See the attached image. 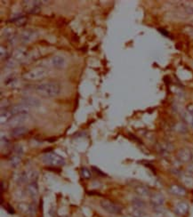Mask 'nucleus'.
Returning a JSON list of instances; mask_svg holds the SVG:
<instances>
[{
    "mask_svg": "<svg viewBox=\"0 0 193 217\" xmlns=\"http://www.w3.org/2000/svg\"><path fill=\"white\" fill-rule=\"evenodd\" d=\"M35 91L37 95L43 98H54L59 95L61 87L56 82H46L37 85Z\"/></svg>",
    "mask_w": 193,
    "mask_h": 217,
    "instance_id": "nucleus-1",
    "label": "nucleus"
},
{
    "mask_svg": "<svg viewBox=\"0 0 193 217\" xmlns=\"http://www.w3.org/2000/svg\"><path fill=\"white\" fill-rule=\"evenodd\" d=\"M48 75V70L43 67H37L32 69L22 75V79L28 81H37L46 78Z\"/></svg>",
    "mask_w": 193,
    "mask_h": 217,
    "instance_id": "nucleus-2",
    "label": "nucleus"
},
{
    "mask_svg": "<svg viewBox=\"0 0 193 217\" xmlns=\"http://www.w3.org/2000/svg\"><path fill=\"white\" fill-rule=\"evenodd\" d=\"M44 164L51 167H62L65 164V159L55 152H47L42 158Z\"/></svg>",
    "mask_w": 193,
    "mask_h": 217,
    "instance_id": "nucleus-3",
    "label": "nucleus"
},
{
    "mask_svg": "<svg viewBox=\"0 0 193 217\" xmlns=\"http://www.w3.org/2000/svg\"><path fill=\"white\" fill-rule=\"evenodd\" d=\"M41 1L36 0H26L22 2L23 10L30 15H36L41 11Z\"/></svg>",
    "mask_w": 193,
    "mask_h": 217,
    "instance_id": "nucleus-4",
    "label": "nucleus"
},
{
    "mask_svg": "<svg viewBox=\"0 0 193 217\" xmlns=\"http://www.w3.org/2000/svg\"><path fill=\"white\" fill-rule=\"evenodd\" d=\"M101 206L102 209H104L106 212L112 214V215H119L122 213V206L118 204L112 202L109 199H102L100 202Z\"/></svg>",
    "mask_w": 193,
    "mask_h": 217,
    "instance_id": "nucleus-5",
    "label": "nucleus"
},
{
    "mask_svg": "<svg viewBox=\"0 0 193 217\" xmlns=\"http://www.w3.org/2000/svg\"><path fill=\"white\" fill-rule=\"evenodd\" d=\"M28 118V115L27 114H18V115H15L11 117V119L8 121L6 125L8 126L12 127L13 129L15 127L20 126L22 124H23Z\"/></svg>",
    "mask_w": 193,
    "mask_h": 217,
    "instance_id": "nucleus-6",
    "label": "nucleus"
},
{
    "mask_svg": "<svg viewBox=\"0 0 193 217\" xmlns=\"http://www.w3.org/2000/svg\"><path fill=\"white\" fill-rule=\"evenodd\" d=\"M18 208H19V210H20L22 213H23L24 215H30V216L35 215L36 213V206L34 203H31V204L20 203V204L18 205Z\"/></svg>",
    "mask_w": 193,
    "mask_h": 217,
    "instance_id": "nucleus-7",
    "label": "nucleus"
},
{
    "mask_svg": "<svg viewBox=\"0 0 193 217\" xmlns=\"http://www.w3.org/2000/svg\"><path fill=\"white\" fill-rule=\"evenodd\" d=\"M192 157V152L188 148H182L177 152V159L182 163H187V162L191 161Z\"/></svg>",
    "mask_w": 193,
    "mask_h": 217,
    "instance_id": "nucleus-8",
    "label": "nucleus"
},
{
    "mask_svg": "<svg viewBox=\"0 0 193 217\" xmlns=\"http://www.w3.org/2000/svg\"><path fill=\"white\" fill-rule=\"evenodd\" d=\"M36 36V33L32 29H25L23 30L20 36L21 41L23 44H29L33 41Z\"/></svg>",
    "mask_w": 193,
    "mask_h": 217,
    "instance_id": "nucleus-9",
    "label": "nucleus"
},
{
    "mask_svg": "<svg viewBox=\"0 0 193 217\" xmlns=\"http://www.w3.org/2000/svg\"><path fill=\"white\" fill-rule=\"evenodd\" d=\"M190 210V206L186 201H180L174 206V213L178 215H185Z\"/></svg>",
    "mask_w": 193,
    "mask_h": 217,
    "instance_id": "nucleus-10",
    "label": "nucleus"
},
{
    "mask_svg": "<svg viewBox=\"0 0 193 217\" xmlns=\"http://www.w3.org/2000/svg\"><path fill=\"white\" fill-rule=\"evenodd\" d=\"M150 204L154 206V207H157V206H162L164 205L165 202V198L164 196L162 195L161 193H153L150 195Z\"/></svg>",
    "mask_w": 193,
    "mask_h": 217,
    "instance_id": "nucleus-11",
    "label": "nucleus"
},
{
    "mask_svg": "<svg viewBox=\"0 0 193 217\" xmlns=\"http://www.w3.org/2000/svg\"><path fill=\"white\" fill-rule=\"evenodd\" d=\"M168 190L172 195L176 196V197H184L187 194L186 189L179 184H173L169 187Z\"/></svg>",
    "mask_w": 193,
    "mask_h": 217,
    "instance_id": "nucleus-12",
    "label": "nucleus"
},
{
    "mask_svg": "<svg viewBox=\"0 0 193 217\" xmlns=\"http://www.w3.org/2000/svg\"><path fill=\"white\" fill-rule=\"evenodd\" d=\"M10 111L13 116L18 115V114H27L29 111V107H27L23 103H20V104H16L15 106H13L10 108Z\"/></svg>",
    "mask_w": 193,
    "mask_h": 217,
    "instance_id": "nucleus-13",
    "label": "nucleus"
},
{
    "mask_svg": "<svg viewBox=\"0 0 193 217\" xmlns=\"http://www.w3.org/2000/svg\"><path fill=\"white\" fill-rule=\"evenodd\" d=\"M22 103L26 105L27 107H39L41 105V101L39 99L36 97H31V96H26L22 99Z\"/></svg>",
    "mask_w": 193,
    "mask_h": 217,
    "instance_id": "nucleus-14",
    "label": "nucleus"
},
{
    "mask_svg": "<svg viewBox=\"0 0 193 217\" xmlns=\"http://www.w3.org/2000/svg\"><path fill=\"white\" fill-rule=\"evenodd\" d=\"M26 191H27V193H28V195L29 197L36 198L37 195H38V186H37L36 181L29 182L27 184V187H26Z\"/></svg>",
    "mask_w": 193,
    "mask_h": 217,
    "instance_id": "nucleus-15",
    "label": "nucleus"
},
{
    "mask_svg": "<svg viewBox=\"0 0 193 217\" xmlns=\"http://www.w3.org/2000/svg\"><path fill=\"white\" fill-rule=\"evenodd\" d=\"M12 56L16 61H22L27 56V51L23 47H17L13 52Z\"/></svg>",
    "mask_w": 193,
    "mask_h": 217,
    "instance_id": "nucleus-16",
    "label": "nucleus"
},
{
    "mask_svg": "<svg viewBox=\"0 0 193 217\" xmlns=\"http://www.w3.org/2000/svg\"><path fill=\"white\" fill-rule=\"evenodd\" d=\"M51 63L56 69H62L65 66V60L61 55H54L51 59Z\"/></svg>",
    "mask_w": 193,
    "mask_h": 217,
    "instance_id": "nucleus-17",
    "label": "nucleus"
},
{
    "mask_svg": "<svg viewBox=\"0 0 193 217\" xmlns=\"http://www.w3.org/2000/svg\"><path fill=\"white\" fill-rule=\"evenodd\" d=\"M28 128L25 126H18L15 127L14 129H12L11 131V136L14 138H18L23 136L24 134H26L28 133Z\"/></svg>",
    "mask_w": 193,
    "mask_h": 217,
    "instance_id": "nucleus-18",
    "label": "nucleus"
},
{
    "mask_svg": "<svg viewBox=\"0 0 193 217\" xmlns=\"http://www.w3.org/2000/svg\"><path fill=\"white\" fill-rule=\"evenodd\" d=\"M174 149L173 145L169 143H160L157 144V150L159 153H169L171 152Z\"/></svg>",
    "mask_w": 193,
    "mask_h": 217,
    "instance_id": "nucleus-19",
    "label": "nucleus"
},
{
    "mask_svg": "<svg viewBox=\"0 0 193 217\" xmlns=\"http://www.w3.org/2000/svg\"><path fill=\"white\" fill-rule=\"evenodd\" d=\"M135 190L136 193H137L139 196H141V197H147V196H150V189H149L148 187H146L145 185H142V184H140V185L136 186L135 188Z\"/></svg>",
    "mask_w": 193,
    "mask_h": 217,
    "instance_id": "nucleus-20",
    "label": "nucleus"
},
{
    "mask_svg": "<svg viewBox=\"0 0 193 217\" xmlns=\"http://www.w3.org/2000/svg\"><path fill=\"white\" fill-rule=\"evenodd\" d=\"M13 117L10 109H6L5 108L4 109H1V118H0V122L1 125H4V124H6L11 119V117Z\"/></svg>",
    "mask_w": 193,
    "mask_h": 217,
    "instance_id": "nucleus-21",
    "label": "nucleus"
},
{
    "mask_svg": "<svg viewBox=\"0 0 193 217\" xmlns=\"http://www.w3.org/2000/svg\"><path fill=\"white\" fill-rule=\"evenodd\" d=\"M182 117L184 121V123L188 124V125H191L192 126L193 125V116H191L187 110L182 112Z\"/></svg>",
    "mask_w": 193,
    "mask_h": 217,
    "instance_id": "nucleus-22",
    "label": "nucleus"
},
{
    "mask_svg": "<svg viewBox=\"0 0 193 217\" xmlns=\"http://www.w3.org/2000/svg\"><path fill=\"white\" fill-rule=\"evenodd\" d=\"M133 206H134L135 208L143 210L144 209V207L146 206V205H145V202H144L143 200H142V199H140V198H135V199L133 200Z\"/></svg>",
    "mask_w": 193,
    "mask_h": 217,
    "instance_id": "nucleus-23",
    "label": "nucleus"
},
{
    "mask_svg": "<svg viewBox=\"0 0 193 217\" xmlns=\"http://www.w3.org/2000/svg\"><path fill=\"white\" fill-rule=\"evenodd\" d=\"M21 159H22V158L20 156L14 155L10 159V165L13 167H17L21 163Z\"/></svg>",
    "mask_w": 193,
    "mask_h": 217,
    "instance_id": "nucleus-24",
    "label": "nucleus"
},
{
    "mask_svg": "<svg viewBox=\"0 0 193 217\" xmlns=\"http://www.w3.org/2000/svg\"><path fill=\"white\" fill-rule=\"evenodd\" d=\"M175 130L180 134H185L187 132V126L185 123H178L175 125Z\"/></svg>",
    "mask_w": 193,
    "mask_h": 217,
    "instance_id": "nucleus-25",
    "label": "nucleus"
},
{
    "mask_svg": "<svg viewBox=\"0 0 193 217\" xmlns=\"http://www.w3.org/2000/svg\"><path fill=\"white\" fill-rule=\"evenodd\" d=\"M81 175H82V177L85 178V179H90V178L92 177V173H91V171H90L88 168L83 167V168L81 169Z\"/></svg>",
    "mask_w": 193,
    "mask_h": 217,
    "instance_id": "nucleus-26",
    "label": "nucleus"
},
{
    "mask_svg": "<svg viewBox=\"0 0 193 217\" xmlns=\"http://www.w3.org/2000/svg\"><path fill=\"white\" fill-rule=\"evenodd\" d=\"M14 152H15V155H17V156H20L22 157L23 155V148H22V145L20 144H16L14 146Z\"/></svg>",
    "mask_w": 193,
    "mask_h": 217,
    "instance_id": "nucleus-27",
    "label": "nucleus"
},
{
    "mask_svg": "<svg viewBox=\"0 0 193 217\" xmlns=\"http://www.w3.org/2000/svg\"><path fill=\"white\" fill-rule=\"evenodd\" d=\"M132 215L135 217H143L144 215V211L142 209H138V208H135L133 209L132 212Z\"/></svg>",
    "mask_w": 193,
    "mask_h": 217,
    "instance_id": "nucleus-28",
    "label": "nucleus"
},
{
    "mask_svg": "<svg viewBox=\"0 0 193 217\" xmlns=\"http://www.w3.org/2000/svg\"><path fill=\"white\" fill-rule=\"evenodd\" d=\"M13 22H15L17 25L21 26V25H23L25 22H27V18H25V17H23V16H22V17H18V18H16L15 20H13Z\"/></svg>",
    "mask_w": 193,
    "mask_h": 217,
    "instance_id": "nucleus-29",
    "label": "nucleus"
},
{
    "mask_svg": "<svg viewBox=\"0 0 193 217\" xmlns=\"http://www.w3.org/2000/svg\"><path fill=\"white\" fill-rule=\"evenodd\" d=\"M186 110L191 115V116H193V104L192 103H190V104H188L187 105V107H186Z\"/></svg>",
    "mask_w": 193,
    "mask_h": 217,
    "instance_id": "nucleus-30",
    "label": "nucleus"
},
{
    "mask_svg": "<svg viewBox=\"0 0 193 217\" xmlns=\"http://www.w3.org/2000/svg\"><path fill=\"white\" fill-rule=\"evenodd\" d=\"M4 55H5V57L7 55V51H6V48H4V46L2 45V46H1V59H2V60L4 59Z\"/></svg>",
    "mask_w": 193,
    "mask_h": 217,
    "instance_id": "nucleus-31",
    "label": "nucleus"
},
{
    "mask_svg": "<svg viewBox=\"0 0 193 217\" xmlns=\"http://www.w3.org/2000/svg\"><path fill=\"white\" fill-rule=\"evenodd\" d=\"M6 189H7V183L3 181L1 182V190L4 191V190H6Z\"/></svg>",
    "mask_w": 193,
    "mask_h": 217,
    "instance_id": "nucleus-32",
    "label": "nucleus"
},
{
    "mask_svg": "<svg viewBox=\"0 0 193 217\" xmlns=\"http://www.w3.org/2000/svg\"><path fill=\"white\" fill-rule=\"evenodd\" d=\"M158 31H160L162 35H164V36L170 37V35H169V33H168V32H167L166 30H165V29H158Z\"/></svg>",
    "mask_w": 193,
    "mask_h": 217,
    "instance_id": "nucleus-33",
    "label": "nucleus"
},
{
    "mask_svg": "<svg viewBox=\"0 0 193 217\" xmlns=\"http://www.w3.org/2000/svg\"><path fill=\"white\" fill-rule=\"evenodd\" d=\"M93 170H94V171H95V172H96V173H98V174H100L101 176H106V174H103V173H102V172H101V170H99V169H98L97 167H93Z\"/></svg>",
    "mask_w": 193,
    "mask_h": 217,
    "instance_id": "nucleus-34",
    "label": "nucleus"
},
{
    "mask_svg": "<svg viewBox=\"0 0 193 217\" xmlns=\"http://www.w3.org/2000/svg\"><path fill=\"white\" fill-rule=\"evenodd\" d=\"M6 210L8 211V213H10V214H15V210L13 209V207H10V206H8L7 207H6Z\"/></svg>",
    "mask_w": 193,
    "mask_h": 217,
    "instance_id": "nucleus-35",
    "label": "nucleus"
},
{
    "mask_svg": "<svg viewBox=\"0 0 193 217\" xmlns=\"http://www.w3.org/2000/svg\"><path fill=\"white\" fill-rule=\"evenodd\" d=\"M126 217H135V216H133V215H128V216H126Z\"/></svg>",
    "mask_w": 193,
    "mask_h": 217,
    "instance_id": "nucleus-36",
    "label": "nucleus"
},
{
    "mask_svg": "<svg viewBox=\"0 0 193 217\" xmlns=\"http://www.w3.org/2000/svg\"><path fill=\"white\" fill-rule=\"evenodd\" d=\"M191 11H192V13H193V6L191 8Z\"/></svg>",
    "mask_w": 193,
    "mask_h": 217,
    "instance_id": "nucleus-37",
    "label": "nucleus"
},
{
    "mask_svg": "<svg viewBox=\"0 0 193 217\" xmlns=\"http://www.w3.org/2000/svg\"><path fill=\"white\" fill-rule=\"evenodd\" d=\"M192 126V128H193V125H192V126Z\"/></svg>",
    "mask_w": 193,
    "mask_h": 217,
    "instance_id": "nucleus-38",
    "label": "nucleus"
}]
</instances>
